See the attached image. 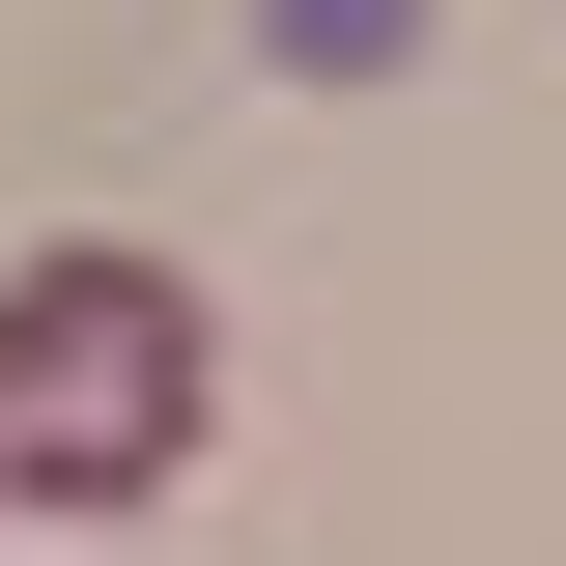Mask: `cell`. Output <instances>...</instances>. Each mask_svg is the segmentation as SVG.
Returning a JSON list of instances; mask_svg holds the SVG:
<instances>
[{"label": "cell", "instance_id": "obj_1", "mask_svg": "<svg viewBox=\"0 0 566 566\" xmlns=\"http://www.w3.org/2000/svg\"><path fill=\"white\" fill-rule=\"evenodd\" d=\"M199 424H227V340H199V283L142 227L0 255V510H170Z\"/></svg>", "mask_w": 566, "mask_h": 566}]
</instances>
